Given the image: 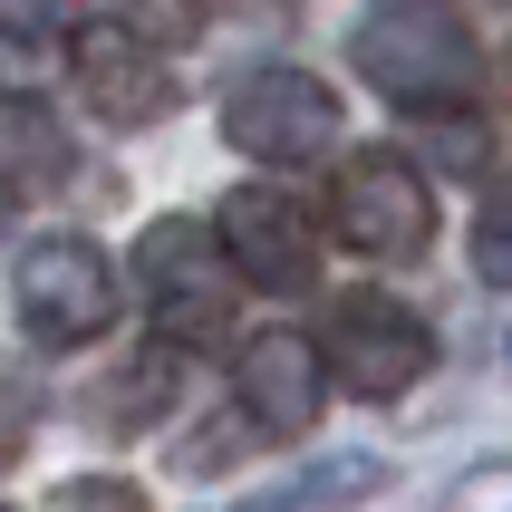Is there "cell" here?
Instances as JSON below:
<instances>
[{"mask_svg": "<svg viewBox=\"0 0 512 512\" xmlns=\"http://www.w3.org/2000/svg\"><path fill=\"white\" fill-rule=\"evenodd\" d=\"M358 68L397 107H464L474 78H484V49H474V29H464L455 0H368Z\"/></svg>", "mask_w": 512, "mask_h": 512, "instance_id": "cell-1", "label": "cell"}, {"mask_svg": "<svg viewBox=\"0 0 512 512\" xmlns=\"http://www.w3.org/2000/svg\"><path fill=\"white\" fill-rule=\"evenodd\" d=\"M10 300H20V329L39 348H87V339H107L116 310H126L116 261L97 252L87 232H49V242H29L20 271H10Z\"/></svg>", "mask_w": 512, "mask_h": 512, "instance_id": "cell-2", "label": "cell"}, {"mask_svg": "<svg viewBox=\"0 0 512 512\" xmlns=\"http://www.w3.org/2000/svg\"><path fill=\"white\" fill-rule=\"evenodd\" d=\"M136 290H145V310H155L165 339H223L232 290H242V281H232L213 223L165 213V223H145V242H136Z\"/></svg>", "mask_w": 512, "mask_h": 512, "instance_id": "cell-3", "label": "cell"}, {"mask_svg": "<svg viewBox=\"0 0 512 512\" xmlns=\"http://www.w3.org/2000/svg\"><path fill=\"white\" fill-rule=\"evenodd\" d=\"M426 358H435L426 319L406 300H387V290H348L329 310V329H319V377H339L348 397H406L426 377Z\"/></svg>", "mask_w": 512, "mask_h": 512, "instance_id": "cell-4", "label": "cell"}, {"mask_svg": "<svg viewBox=\"0 0 512 512\" xmlns=\"http://www.w3.org/2000/svg\"><path fill=\"white\" fill-rule=\"evenodd\" d=\"M329 223H339V242L358 261H416L435 242V184L406 155H358V165H339V194H329Z\"/></svg>", "mask_w": 512, "mask_h": 512, "instance_id": "cell-5", "label": "cell"}, {"mask_svg": "<svg viewBox=\"0 0 512 512\" xmlns=\"http://www.w3.org/2000/svg\"><path fill=\"white\" fill-rule=\"evenodd\" d=\"M223 136L252 155V165H310L339 136V97L310 78V68H252V78L223 97Z\"/></svg>", "mask_w": 512, "mask_h": 512, "instance_id": "cell-6", "label": "cell"}, {"mask_svg": "<svg viewBox=\"0 0 512 512\" xmlns=\"http://www.w3.org/2000/svg\"><path fill=\"white\" fill-rule=\"evenodd\" d=\"M213 242H223L242 290H310L319 281V223L290 194H271V184L223 194V232H213Z\"/></svg>", "mask_w": 512, "mask_h": 512, "instance_id": "cell-7", "label": "cell"}, {"mask_svg": "<svg viewBox=\"0 0 512 512\" xmlns=\"http://www.w3.org/2000/svg\"><path fill=\"white\" fill-rule=\"evenodd\" d=\"M232 387H242V416L271 435H310L319 406H329V377H319V348L290 339V329H271V339H252L242 358H232Z\"/></svg>", "mask_w": 512, "mask_h": 512, "instance_id": "cell-8", "label": "cell"}, {"mask_svg": "<svg viewBox=\"0 0 512 512\" xmlns=\"http://www.w3.org/2000/svg\"><path fill=\"white\" fill-rule=\"evenodd\" d=\"M78 87L97 97V107L116 116V126H136V116H155L165 107V78H155V49H136L116 20H97V29H78Z\"/></svg>", "mask_w": 512, "mask_h": 512, "instance_id": "cell-9", "label": "cell"}, {"mask_svg": "<svg viewBox=\"0 0 512 512\" xmlns=\"http://www.w3.org/2000/svg\"><path fill=\"white\" fill-rule=\"evenodd\" d=\"M58 174H68L58 116L39 107V97H0V184H10V194H49Z\"/></svg>", "mask_w": 512, "mask_h": 512, "instance_id": "cell-10", "label": "cell"}, {"mask_svg": "<svg viewBox=\"0 0 512 512\" xmlns=\"http://www.w3.org/2000/svg\"><path fill=\"white\" fill-rule=\"evenodd\" d=\"M116 29H126L136 49L174 58V49H194V29H203V0H116Z\"/></svg>", "mask_w": 512, "mask_h": 512, "instance_id": "cell-11", "label": "cell"}, {"mask_svg": "<svg viewBox=\"0 0 512 512\" xmlns=\"http://www.w3.org/2000/svg\"><path fill=\"white\" fill-rule=\"evenodd\" d=\"M165 397H174V368H165V358H155V368H145V377H116L107 397H97V416H107V426H126V416H136V426H145V416H155V406H165Z\"/></svg>", "mask_w": 512, "mask_h": 512, "instance_id": "cell-12", "label": "cell"}, {"mask_svg": "<svg viewBox=\"0 0 512 512\" xmlns=\"http://www.w3.org/2000/svg\"><path fill=\"white\" fill-rule=\"evenodd\" d=\"M78 20V0H0V39H58Z\"/></svg>", "mask_w": 512, "mask_h": 512, "instance_id": "cell-13", "label": "cell"}, {"mask_svg": "<svg viewBox=\"0 0 512 512\" xmlns=\"http://www.w3.org/2000/svg\"><path fill=\"white\" fill-rule=\"evenodd\" d=\"M58 512H145V493L107 484V474H78V484H58Z\"/></svg>", "mask_w": 512, "mask_h": 512, "instance_id": "cell-14", "label": "cell"}, {"mask_svg": "<svg viewBox=\"0 0 512 512\" xmlns=\"http://www.w3.org/2000/svg\"><path fill=\"white\" fill-rule=\"evenodd\" d=\"M29 416H39V397H29V387H0V464L20 455V426Z\"/></svg>", "mask_w": 512, "mask_h": 512, "instance_id": "cell-15", "label": "cell"}]
</instances>
